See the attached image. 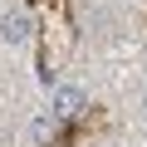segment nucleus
Segmentation results:
<instances>
[{"label":"nucleus","instance_id":"4","mask_svg":"<svg viewBox=\"0 0 147 147\" xmlns=\"http://www.w3.org/2000/svg\"><path fill=\"white\" fill-rule=\"evenodd\" d=\"M108 147H118V142H108Z\"/></svg>","mask_w":147,"mask_h":147},{"label":"nucleus","instance_id":"3","mask_svg":"<svg viewBox=\"0 0 147 147\" xmlns=\"http://www.w3.org/2000/svg\"><path fill=\"white\" fill-rule=\"evenodd\" d=\"M34 137H39V142H49V137H54V118H49V113H44V118H34Z\"/></svg>","mask_w":147,"mask_h":147},{"label":"nucleus","instance_id":"2","mask_svg":"<svg viewBox=\"0 0 147 147\" xmlns=\"http://www.w3.org/2000/svg\"><path fill=\"white\" fill-rule=\"evenodd\" d=\"M79 113H84V93L64 84V88L54 93V118H79Z\"/></svg>","mask_w":147,"mask_h":147},{"label":"nucleus","instance_id":"1","mask_svg":"<svg viewBox=\"0 0 147 147\" xmlns=\"http://www.w3.org/2000/svg\"><path fill=\"white\" fill-rule=\"evenodd\" d=\"M30 15H0V39H5V44H25L30 39Z\"/></svg>","mask_w":147,"mask_h":147}]
</instances>
